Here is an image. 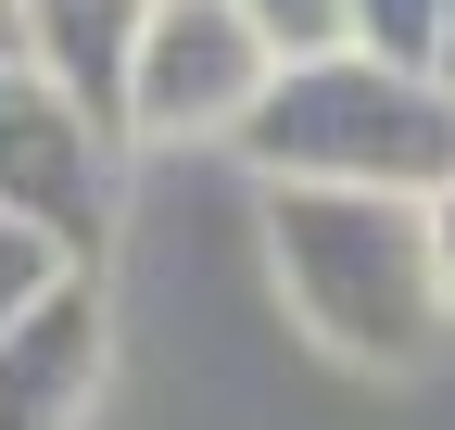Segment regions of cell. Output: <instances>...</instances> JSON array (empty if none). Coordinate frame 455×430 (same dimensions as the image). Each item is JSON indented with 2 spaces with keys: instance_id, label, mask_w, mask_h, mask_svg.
I'll return each mask as SVG.
<instances>
[{
  "instance_id": "cell-7",
  "label": "cell",
  "mask_w": 455,
  "mask_h": 430,
  "mask_svg": "<svg viewBox=\"0 0 455 430\" xmlns=\"http://www.w3.org/2000/svg\"><path fill=\"white\" fill-rule=\"evenodd\" d=\"M253 38L278 64H316V51H355V0H241Z\"/></svg>"
},
{
  "instance_id": "cell-6",
  "label": "cell",
  "mask_w": 455,
  "mask_h": 430,
  "mask_svg": "<svg viewBox=\"0 0 455 430\" xmlns=\"http://www.w3.org/2000/svg\"><path fill=\"white\" fill-rule=\"evenodd\" d=\"M140 13H152V0H26L38 64L64 76L101 127H114V89H127V38H140Z\"/></svg>"
},
{
  "instance_id": "cell-5",
  "label": "cell",
  "mask_w": 455,
  "mask_h": 430,
  "mask_svg": "<svg viewBox=\"0 0 455 430\" xmlns=\"http://www.w3.org/2000/svg\"><path fill=\"white\" fill-rule=\"evenodd\" d=\"M101 380H114V291L101 266H64L0 330V430H89Z\"/></svg>"
},
{
  "instance_id": "cell-10",
  "label": "cell",
  "mask_w": 455,
  "mask_h": 430,
  "mask_svg": "<svg viewBox=\"0 0 455 430\" xmlns=\"http://www.w3.org/2000/svg\"><path fill=\"white\" fill-rule=\"evenodd\" d=\"M0 64H38V38H26V0H0Z\"/></svg>"
},
{
  "instance_id": "cell-11",
  "label": "cell",
  "mask_w": 455,
  "mask_h": 430,
  "mask_svg": "<svg viewBox=\"0 0 455 430\" xmlns=\"http://www.w3.org/2000/svg\"><path fill=\"white\" fill-rule=\"evenodd\" d=\"M430 241H443V304H455V190L430 203Z\"/></svg>"
},
{
  "instance_id": "cell-3",
  "label": "cell",
  "mask_w": 455,
  "mask_h": 430,
  "mask_svg": "<svg viewBox=\"0 0 455 430\" xmlns=\"http://www.w3.org/2000/svg\"><path fill=\"white\" fill-rule=\"evenodd\" d=\"M278 51L253 38L241 0H152L127 38V89H114V139H241V115L266 101Z\"/></svg>"
},
{
  "instance_id": "cell-1",
  "label": "cell",
  "mask_w": 455,
  "mask_h": 430,
  "mask_svg": "<svg viewBox=\"0 0 455 430\" xmlns=\"http://www.w3.org/2000/svg\"><path fill=\"white\" fill-rule=\"evenodd\" d=\"M253 228H266V279L291 304V330L329 342L341 367H418L443 342V241H430V203H392V190H253Z\"/></svg>"
},
{
  "instance_id": "cell-4",
  "label": "cell",
  "mask_w": 455,
  "mask_h": 430,
  "mask_svg": "<svg viewBox=\"0 0 455 430\" xmlns=\"http://www.w3.org/2000/svg\"><path fill=\"white\" fill-rule=\"evenodd\" d=\"M0 215L38 228L64 266H101V228H114V127L51 64H0Z\"/></svg>"
},
{
  "instance_id": "cell-12",
  "label": "cell",
  "mask_w": 455,
  "mask_h": 430,
  "mask_svg": "<svg viewBox=\"0 0 455 430\" xmlns=\"http://www.w3.org/2000/svg\"><path fill=\"white\" fill-rule=\"evenodd\" d=\"M443 76H455V0H443Z\"/></svg>"
},
{
  "instance_id": "cell-9",
  "label": "cell",
  "mask_w": 455,
  "mask_h": 430,
  "mask_svg": "<svg viewBox=\"0 0 455 430\" xmlns=\"http://www.w3.org/2000/svg\"><path fill=\"white\" fill-rule=\"evenodd\" d=\"M51 279H64V253H51L38 228H13V215H0V330H13V316H26Z\"/></svg>"
},
{
  "instance_id": "cell-8",
  "label": "cell",
  "mask_w": 455,
  "mask_h": 430,
  "mask_svg": "<svg viewBox=\"0 0 455 430\" xmlns=\"http://www.w3.org/2000/svg\"><path fill=\"white\" fill-rule=\"evenodd\" d=\"M355 51L443 76V0H355Z\"/></svg>"
},
{
  "instance_id": "cell-2",
  "label": "cell",
  "mask_w": 455,
  "mask_h": 430,
  "mask_svg": "<svg viewBox=\"0 0 455 430\" xmlns=\"http://www.w3.org/2000/svg\"><path fill=\"white\" fill-rule=\"evenodd\" d=\"M253 165V190H392V203H443L455 190V76L379 64V51H316L278 64L266 101L228 139Z\"/></svg>"
}]
</instances>
